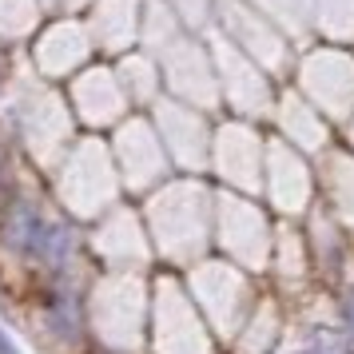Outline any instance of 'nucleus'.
I'll return each mask as SVG.
<instances>
[{
  "instance_id": "nucleus-1",
  "label": "nucleus",
  "mask_w": 354,
  "mask_h": 354,
  "mask_svg": "<svg viewBox=\"0 0 354 354\" xmlns=\"http://www.w3.org/2000/svg\"><path fill=\"white\" fill-rule=\"evenodd\" d=\"M44 319H48V330L56 338H80L84 330V299L76 287H68V283H56V287L44 290Z\"/></svg>"
},
{
  "instance_id": "nucleus-2",
  "label": "nucleus",
  "mask_w": 354,
  "mask_h": 354,
  "mask_svg": "<svg viewBox=\"0 0 354 354\" xmlns=\"http://www.w3.org/2000/svg\"><path fill=\"white\" fill-rule=\"evenodd\" d=\"M44 223H48V215H44L40 207H32V203H12L8 215H4V243H8V251L32 259Z\"/></svg>"
},
{
  "instance_id": "nucleus-3",
  "label": "nucleus",
  "mask_w": 354,
  "mask_h": 354,
  "mask_svg": "<svg viewBox=\"0 0 354 354\" xmlns=\"http://www.w3.org/2000/svg\"><path fill=\"white\" fill-rule=\"evenodd\" d=\"M72 255H76V231H72L68 223L48 219L44 231H40V243H36L32 259H36V263H44L48 271H64Z\"/></svg>"
},
{
  "instance_id": "nucleus-4",
  "label": "nucleus",
  "mask_w": 354,
  "mask_h": 354,
  "mask_svg": "<svg viewBox=\"0 0 354 354\" xmlns=\"http://www.w3.org/2000/svg\"><path fill=\"white\" fill-rule=\"evenodd\" d=\"M306 354H354V342L346 335L322 330V335H315V351H306Z\"/></svg>"
},
{
  "instance_id": "nucleus-5",
  "label": "nucleus",
  "mask_w": 354,
  "mask_h": 354,
  "mask_svg": "<svg viewBox=\"0 0 354 354\" xmlns=\"http://www.w3.org/2000/svg\"><path fill=\"white\" fill-rule=\"evenodd\" d=\"M342 322H346V335L354 338V290H346V299H342Z\"/></svg>"
},
{
  "instance_id": "nucleus-6",
  "label": "nucleus",
  "mask_w": 354,
  "mask_h": 354,
  "mask_svg": "<svg viewBox=\"0 0 354 354\" xmlns=\"http://www.w3.org/2000/svg\"><path fill=\"white\" fill-rule=\"evenodd\" d=\"M0 354H20V346H17L8 335H4V330H0Z\"/></svg>"
},
{
  "instance_id": "nucleus-7",
  "label": "nucleus",
  "mask_w": 354,
  "mask_h": 354,
  "mask_svg": "<svg viewBox=\"0 0 354 354\" xmlns=\"http://www.w3.org/2000/svg\"><path fill=\"white\" fill-rule=\"evenodd\" d=\"M4 179H8V160H4V151H0V192H4Z\"/></svg>"
}]
</instances>
